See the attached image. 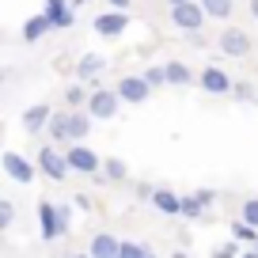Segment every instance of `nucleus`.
Returning a JSON list of instances; mask_svg holds the SVG:
<instances>
[{"label": "nucleus", "mask_w": 258, "mask_h": 258, "mask_svg": "<svg viewBox=\"0 0 258 258\" xmlns=\"http://www.w3.org/2000/svg\"><path fill=\"white\" fill-rule=\"evenodd\" d=\"M247 8H250V19H258V0H250Z\"/></svg>", "instance_id": "34"}, {"label": "nucleus", "mask_w": 258, "mask_h": 258, "mask_svg": "<svg viewBox=\"0 0 258 258\" xmlns=\"http://www.w3.org/2000/svg\"><path fill=\"white\" fill-rule=\"evenodd\" d=\"M91 121H95V118H91L88 106H84V110H76V106L69 110V133H73V141H84V137H88V133H91Z\"/></svg>", "instance_id": "15"}, {"label": "nucleus", "mask_w": 258, "mask_h": 258, "mask_svg": "<svg viewBox=\"0 0 258 258\" xmlns=\"http://www.w3.org/2000/svg\"><path fill=\"white\" fill-rule=\"evenodd\" d=\"M167 4H182V0H167Z\"/></svg>", "instance_id": "36"}, {"label": "nucleus", "mask_w": 258, "mask_h": 258, "mask_svg": "<svg viewBox=\"0 0 258 258\" xmlns=\"http://www.w3.org/2000/svg\"><path fill=\"white\" fill-rule=\"evenodd\" d=\"M73 202H76V209H84V213H88V209H91V198H88V194H76Z\"/></svg>", "instance_id": "31"}, {"label": "nucleus", "mask_w": 258, "mask_h": 258, "mask_svg": "<svg viewBox=\"0 0 258 258\" xmlns=\"http://www.w3.org/2000/svg\"><path fill=\"white\" fill-rule=\"evenodd\" d=\"M205 12H209V19H228L235 8V0H202Z\"/></svg>", "instance_id": "22"}, {"label": "nucleus", "mask_w": 258, "mask_h": 258, "mask_svg": "<svg viewBox=\"0 0 258 258\" xmlns=\"http://www.w3.org/2000/svg\"><path fill=\"white\" fill-rule=\"evenodd\" d=\"M194 194H198V198H202L205 205H213V202H217V194H213V190H205V186H202V190H194Z\"/></svg>", "instance_id": "32"}, {"label": "nucleus", "mask_w": 258, "mask_h": 258, "mask_svg": "<svg viewBox=\"0 0 258 258\" xmlns=\"http://www.w3.org/2000/svg\"><path fill=\"white\" fill-rule=\"evenodd\" d=\"M49 118H53V110H49L46 103H38V106H31V110H23V129L34 137L42 129H49Z\"/></svg>", "instance_id": "13"}, {"label": "nucleus", "mask_w": 258, "mask_h": 258, "mask_svg": "<svg viewBox=\"0 0 258 258\" xmlns=\"http://www.w3.org/2000/svg\"><path fill=\"white\" fill-rule=\"evenodd\" d=\"M34 163H38V171L49 178V182H61V178L73 175V163H69L64 148H57V145H42L38 156H34Z\"/></svg>", "instance_id": "2"}, {"label": "nucleus", "mask_w": 258, "mask_h": 258, "mask_svg": "<svg viewBox=\"0 0 258 258\" xmlns=\"http://www.w3.org/2000/svg\"><path fill=\"white\" fill-rule=\"evenodd\" d=\"M125 175H129L125 160H103V178H106V182H121Z\"/></svg>", "instance_id": "21"}, {"label": "nucleus", "mask_w": 258, "mask_h": 258, "mask_svg": "<svg viewBox=\"0 0 258 258\" xmlns=\"http://www.w3.org/2000/svg\"><path fill=\"white\" fill-rule=\"evenodd\" d=\"M232 235H235V239H243V243H247V247H250V243H254L258 239V228L254 224H250V220H235V224H232Z\"/></svg>", "instance_id": "23"}, {"label": "nucleus", "mask_w": 258, "mask_h": 258, "mask_svg": "<svg viewBox=\"0 0 258 258\" xmlns=\"http://www.w3.org/2000/svg\"><path fill=\"white\" fill-rule=\"evenodd\" d=\"M167 84H175V88L198 84V73H194L190 64H182V61H167Z\"/></svg>", "instance_id": "19"}, {"label": "nucleus", "mask_w": 258, "mask_h": 258, "mask_svg": "<svg viewBox=\"0 0 258 258\" xmlns=\"http://www.w3.org/2000/svg\"><path fill=\"white\" fill-rule=\"evenodd\" d=\"M49 31H53V23H49L46 8H42L38 16H31V19H27V23H23V38H27V42H38V38H46Z\"/></svg>", "instance_id": "17"}, {"label": "nucleus", "mask_w": 258, "mask_h": 258, "mask_svg": "<svg viewBox=\"0 0 258 258\" xmlns=\"http://www.w3.org/2000/svg\"><path fill=\"white\" fill-rule=\"evenodd\" d=\"M205 19H209V12H205L202 0H182V4H171V27L182 34H198L205 27Z\"/></svg>", "instance_id": "1"}, {"label": "nucleus", "mask_w": 258, "mask_h": 258, "mask_svg": "<svg viewBox=\"0 0 258 258\" xmlns=\"http://www.w3.org/2000/svg\"><path fill=\"white\" fill-rule=\"evenodd\" d=\"M106 4H110V8H125V12H129V4H133V0H106Z\"/></svg>", "instance_id": "33"}, {"label": "nucleus", "mask_w": 258, "mask_h": 258, "mask_svg": "<svg viewBox=\"0 0 258 258\" xmlns=\"http://www.w3.org/2000/svg\"><path fill=\"white\" fill-rule=\"evenodd\" d=\"M247 254H250V258H258V239H254V243L247 247Z\"/></svg>", "instance_id": "35"}, {"label": "nucleus", "mask_w": 258, "mask_h": 258, "mask_svg": "<svg viewBox=\"0 0 258 258\" xmlns=\"http://www.w3.org/2000/svg\"><path fill=\"white\" fill-rule=\"evenodd\" d=\"M148 202H152V209L163 213V217H182V198H178L175 190H163V186H156Z\"/></svg>", "instance_id": "12"}, {"label": "nucleus", "mask_w": 258, "mask_h": 258, "mask_svg": "<svg viewBox=\"0 0 258 258\" xmlns=\"http://www.w3.org/2000/svg\"><path fill=\"white\" fill-rule=\"evenodd\" d=\"M243 220H250V224L258 228V198H247V202H243Z\"/></svg>", "instance_id": "28"}, {"label": "nucleus", "mask_w": 258, "mask_h": 258, "mask_svg": "<svg viewBox=\"0 0 258 258\" xmlns=\"http://www.w3.org/2000/svg\"><path fill=\"white\" fill-rule=\"evenodd\" d=\"M103 69H106V61L99 53H84L80 61H76V80H95Z\"/></svg>", "instance_id": "18"}, {"label": "nucleus", "mask_w": 258, "mask_h": 258, "mask_svg": "<svg viewBox=\"0 0 258 258\" xmlns=\"http://www.w3.org/2000/svg\"><path fill=\"white\" fill-rule=\"evenodd\" d=\"M88 95H91V91L84 88V84H69V88H64V103H69V106H84Z\"/></svg>", "instance_id": "24"}, {"label": "nucleus", "mask_w": 258, "mask_h": 258, "mask_svg": "<svg viewBox=\"0 0 258 258\" xmlns=\"http://www.w3.org/2000/svg\"><path fill=\"white\" fill-rule=\"evenodd\" d=\"M46 16L53 23V31H69L76 23V4L73 0H46Z\"/></svg>", "instance_id": "10"}, {"label": "nucleus", "mask_w": 258, "mask_h": 258, "mask_svg": "<svg viewBox=\"0 0 258 258\" xmlns=\"http://www.w3.org/2000/svg\"><path fill=\"white\" fill-rule=\"evenodd\" d=\"M0 167H4V175H8L12 182H19V186H31L34 175H38V163H31L19 152H4L0 156Z\"/></svg>", "instance_id": "5"}, {"label": "nucleus", "mask_w": 258, "mask_h": 258, "mask_svg": "<svg viewBox=\"0 0 258 258\" xmlns=\"http://www.w3.org/2000/svg\"><path fill=\"white\" fill-rule=\"evenodd\" d=\"M114 88H118L121 103H129V106H141V103H145V99H148V95L156 91L152 84L145 80V73H141V76H121V80L114 84Z\"/></svg>", "instance_id": "8"}, {"label": "nucleus", "mask_w": 258, "mask_h": 258, "mask_svg": "<svg viewBox=\"0 0 258 258\" xmlns=\"http://www.w3.org/2000/svg\"><path fill=\"white\" fill-rule=\"evenodd\" d=\"M88 250H91V258H121V239H114L110 232H99Z\"/></svg>", "instance_id": "14"}, {"label": "nucleus", "mask_w": 258, "mask_h": 258, "mask_svg": "<svg viewBox=\"0 0 258 258\" xmlns=\"http://www.w3.org/2000/svg\"><path fill=\"white\" fill-rule=\"evenodd\" d=\"M69 232H73V209L61 205V235H69Z\"/></svg>", "instance_id": "30"}, {"label": "nucleus", "mask_w": 258, "mask_h": 258, "mask_svg": "<svg viewBox=\"0 0 258 258\" xmlns=\"http://www.w3.org/2000/svg\"><path fill=\"white\" fill-rule=\"evenodd\" d=\"M64 156H69L73 171H80V175H99V171H103V156H99L95 148H88L84 141H73V145L64 148Z\"/></svg>", "instance_id": "4"}, {"label": "nucleus", "mask_w": 258, "mask_h": 258, "mask_svg": "<svg viewBox=\"0 0 258 258\" xmlns=\"http://www.w3.org/2000/svg\"><path fill=\"white\" fill-rule=\"evenodd\" d=\"M38 228H42V239L53 243L57 235H61V205L42 202V205H38Z\"/></svg>", "instance_id": "11"}, {"label": "nucleus", "mask_w": 258, "mask_h": 258, "mask_svg": "<svg viewBox=\"0 0 258 258\" xmlns=\"http://www.w3.org/2000/svg\"><path fill=\"white\" fill-rule=\"evenodd\" d=\"M46 133H49V141H57V145H73V133H69V110H53Z\"/></svg>", "instance_id": "16"}, {"label": "nucleus", "mask_w": 258, "mask_h": 258, "mask_svg": "<svg viewBox=\"0 0 258 258\" xmlns=\"http://www.w3.org/2000/svg\"><path fill=\"white\" fill-rule=\"evenodd\" d=\"M91 27H95L99 38H121L125 27H129V16H125V8H110V12H103V16L91 19Z\"/></svg>", "instance_id": "7"}, {"label": "nucleus", "mask_w": 258, "mask_h": 258, "mask_svg": "<svg viewBox=\"0 0 258 258\" xmlns=\"http://www.w3.org/2000/svg\"><path fill=\"white\" fill-rule=\"evenodd\" d=\"M148 254V247H141V243H129V239H121V258H145Z\"/></svg>", "instance_id": "27"}, {"label": "nucleus", "mask_w": 258, "mask_h": 258, "mask_svg": "<svg viewBox=\"0 0 258 258\" xmlns=\"http://www.w3.org/2000/svg\"><path fill=\"white\" fill-rule=\"evenodd\" d=\"M12 220H16V205H12V198H0V228L8 232Z\"/></svg>", "instance_id": "26"}, {"label": "nucleus", "mask_w": 258, "mask_h": 258, "mask_svg": "<svg viewBox=\"0 0 258 258\" xmlns=\"http://www.w3.org/2000/svg\"><path fill=\"white\" fill-rule=\"evenodd\" d=\"M84 106L91 110L95 121H110L114 114H118V106H121V95H118V88H91V95H88Z\"/></svg>", "instance_id": "3"}, {"label": "nucleus", "mask_w": 258, "mask_h": 258, "mask_svg": "<svg viewBox=\"0 0 258 258\" xmlns=\"http://www.w3.org/2000/svg\"><path fill=\"white\" fill-rule=\"evenodd\" d=\"M232 95H235V99H243V103H247V99H254V95H258V91H254V88H250V84H243V80H235V88H232Z\"/></svg>", "instance_id": "29"}, {"label": "nucleus", "mask_w": 258, "mask_h": 258, "mask_svg": "<svg viewBox=\"0 0 258 258\" xmlns=\"http://www.w3.org/2000/svg\"><path fill=\"white\" fill-rule=\"evenodd\" d=\"M145 80L152 84V88H163V84H167V64H148V69H145Z\"/></svg>", "instance_id": "25"}, {"label": "nucleus", "mask_w": 258, "mask_h": 258, "mask_svg": "<svg viewBox=\"0 0 258 258\" xmlns=\"http://www.w3.org/2000/svg\"><path fill=\"white\" fill-rule=\"evenodd\" d=\"M198 84H202V91H209V95H232V88H235V80L220 69V64L202 69V73H198Z\"/></svg>", "instance_id": "9"}, {"label": "nucleus", "mask_w": 258, "mask_h": 258, "mask_svg": "<svg viewBox=\"0 0 258 258\" xmlns=\"http://www.w3.org/2000/svg\"><path fill=\"white\" fill-rule=\"evenodd\" d=\"M217 49L224 57H247L250 53V34L243 31V27H224V31L217 34Z\"/></svg>", "instance_id": "6"}, {"label": "nucleus", "mask_w": 258, "mask_h": 258, "mask_svg": "<svg viewBox=\"0 0 258 258\" xmlns=\"http://www.w3.org/2000/svg\"><path fill=\"white\" fill-rule=\"evenodd\" d=\"M205 209H209V205H205L198 194H186V198H182V220H202Z\"/></svg>", "instance_id": "20"}]
</instances>
